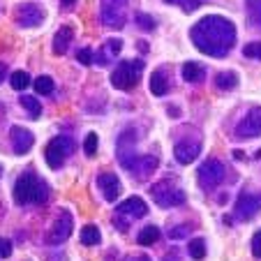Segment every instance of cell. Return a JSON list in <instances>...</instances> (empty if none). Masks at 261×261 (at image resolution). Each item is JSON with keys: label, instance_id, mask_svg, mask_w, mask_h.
<instances>
[{"label": "cell", "instance_id": "cell-1", "mask_svg": "<svg viewBox=\"0 0 261 261\" xmlns=\"http://www.w3.org/2000/svg\"><path fill=\"white\" fill-rule=\"evenodd\" d=\"M190 40L201 54L211 58H224L236 44V25L227 16L208 14L192 25Z\"/></svg>", "mask_w": 261, "mask_h": 261}, {"label": "cell", "instance_id": "cell-2", "mask_svg": "<svg viewBox=\"0 0 261 261\" xmlns=\"http://www.w3.org/2000/svg\"><path fill=\"white\" fill-rule=\"evenodd\" d=\"M134 141H137V134L129 132V129L123 132L118 139V146H116V155H118V162L123 164L134 178L143 180V178H148L158 169V158H155V155H137Z\"/></svg>", "mask_w": 261, "mask_h": 261}, {"label": "cell", "instance_id": "cell-3", "mask_svg": "<svg viewBox=\"0 0 261 261\" xmlns=\"http://www.w3.org/2000/svg\"><path fill=\"white\" fill-rule=\"evenodd\" d=\"M49 185L42 180L37 173L33 171H25L19 176L14 185V201L16 206H30V203H44L49 199Z\"/></svg>", "mask_w": 261, "mask_h": 261}, {"label": "cell", "instance_id": "cell-4", "mask_svg": "<svg viewBox=\"0 0 261 261\" xmlns=\"http://www.w3.org/2000/svg\"><path fill=\"white\" fill-rule=\"evenodd\" d=\"M143 74V60H123L111 72V86L118 90H132Z\"/></svg>", "mask_w": 261, "mask_h": 261}, {"label": "cell", "instance_id": "cell-5", "mask_svg": "<svg viewBox=\"0 0 261 261\" xmlns=\"http://www.w3.org/2000/svg\"><path fill=\"white\" fill-rule=\"evenodd\" d=\"M72 153H74V139L67 137V134H58V137H54L46 143L44 158L51 169H60Z\"/></svg>", "mask_w": 261, "mask_h": 261}, {"label": "cell", "instance_id": "cell-6", "mask_svg": "<svg viewBox=\"0 0 261 261\" xmlns=\"http://www.w3.org/2000/svg\"><path fill=\"white\" fill-rule=\"evenodd\" d=\"M129 0H102L99 3V19L107 28H123L127 21Z\"/></svg>", "mask_w": 261, "mask_h": 261}, {"label": "cell", "instance_id": "cell-7", "mask_svg": "<svg viewBox=\"0 0 261 261\" xmlns=\"http://www.w3.org/2000/svg\"><path fill=\"white\" fill-rule=\"evenodd\" d=\"M150 197H153V201L162 208H176V206H182V203H185V192L167 180L153 185V188H150Z\"/></svg>", "mask_w": 261, "mask_h": 261}, {"label": "cell", "instance_id": "cell-8", "mask_svg": "<svg viewBox=\"0 0 261 261\" xmlns=\"http://www.w3.org/2000/svg\"><path fill=\"white\" fill-rule=\"evenodd\" d=\"M72 229H74L72 213H69V211H60V215L56 217L51 231L46 233V243H49V245H60V243H65L69 236H72Z\"/></svg>", "mask_w": 261, "mask_h": 261}, {"label": "cell", "instance_id": "cell-9", "mask_svg": "<svg viewBox=\"0 0 261 261\" xmlns=\"http://www.w3.org/2000/svg\"><path fill=\"white\" fill-rule=\"evenodd\" d=\"M224 171H227V167L220 162V160H206V162L201 164V169H199V182H201L203 190H213L217 188L222 182V178H224Z\"/></svg>", "mask_w": 261, "mask_h": 261}, {"label": "cell", "instance_id": "cell-10", "mask_svg": "<svg viewBox=\"0 0 261 261\" xmlns=\"http://www.w3.org/2000/svg\"><path fill=\"white\" fill-rule=\"evenodd\" d=\"M14 16L21 28H35V25H40L42 21H44V10L37 7L35 3H21V5L16 7Z\"/></svg>", "mask_w": 261, "mask_h": 261}, {"label": "cell", "instance_id": "cell-11", "mask_svg": "<svg viewBox=\"0 0 261 261\" xmlns=\"http://www.w3.org/2000/svg\"><path fill=\"white\" fill-rule=\"evenodd\" d=\"M261 211V197L252 192H241L236 199V206H233V215L241 217V220H252L256 213Z\"/></svg>", "mask_w": 261, "mask_h": 261}, {"label": "cell", "instance_id": "cell-12", "mask_svg": "<svg viewBox=\"0 0 261 261\" xmlns=\"http://www.w3.org/2000/svg\"><path fill=\"white\" fill-rule=\"evenodd\" d=\"M236 134L243 139H252L261 134V109L254 107L247 111V116L236 125Z\"/></svg>", "mask_w": 261, "mask_h": 261}, {"label": "cell", "instance_id": "cell-13", "mask_svg": "<svg viewBox=\"0 0 261 261\" xmlns=\"http://www.w3.org/2000/svg\"><path fill=\"white\" fill-rule=\"evenodd\" d=\"M199 153H201V141L199 139H182L173 148V155L180 164H192L199 158Z\"/></svg>", "mask_w": 261, "mask_h": 261}, {"label": "cell", "instance_id": "cell-14", "mask_svg": "<svg viewBox=\"0 0 261 261\" xmlns=\"http://www.w3.org/2000/svg\"><path fill=\"white\" fill-rule=\"evenodd\" d=\"M97 188L102 190L104 199H107L109 203H114L116 199L120 197V190H123V185H120V178L116 176V173L104 171V173H99V178H97Z\"/></svg>", "mask_w": 261, "mask_h": 261}, {"label": "cell", "instance_id": "cell-15", "mask_svg": "<svg viewBox=\"0 0 261 261\" xmlns=\"http://www.w3.org/2000/svg\"><path fill=\"white\" fill-rule=\"evenodd\" d=\"M10 141H12V150H14L16 155H25L30 148H33L35 137H33V132H30V129L14 125V127L10 129Z\"/></svg>", "mask_w": 261, "mask_h": 261}, {"label": "cell", "instance_id": "cell-16", "mask_svg": "<svg viewBox=\"0 0 261 261\" xmlns=\"http://www.w3.org/2000/svg\"><path fill=\"white\" fill-rule=\"evenodd\" d=\"M118 213L120 215H127V217H143L148 213V206L141 197H129L118 206Z\"/></svg>", "mask_w": 261, "mask_h": 261}, {"label": "cell", "instance_id": "cell-17", "mask_svg": "<svg viewBox=\"0 0 261 261\" xmlns=\"http://www.w3.org/2000/svg\"><path fill=\"white\" fill-rule=\"evenodd\" d=\"M120 49H123V40H109L107 44L102 46V49L95 54V58H93V63H97V65H107L111 58H116V56L120 54Z\"/></svg>", "mask_w": 261, "mask_h": 261}, {"label": "cell", "instance_id": "cell-18", "mask_svg": "<svg viewBox=\"0 0 261 261\" xmlns=\"http://www.w3.org/2000/svg\"><path fill=\"white\" fill-rule=\"evenodd\" d=\"M72 40H74V30L69 28V25H63V28H58V33H56V37H54V51L58 56L67 54Z\"/></svg>", "mask_w": 261, "mask_h": 261}, {"label": "cell", "instance_id": "cell-19", "mask_svg": "<svg viewBox=\"0 0 261 261\" xmlns=\"http://www.w3.org/2000/svg\"><path fill=\"white\" fill-rule=\"evenodd\" d=\"M167 90H169V76L164 72V67H158L153 72V76H150V93L155 97H162V95H167Z\"/></svg>", "mask_w": 261, "mask_h": 261}, {"label": "cell", "instance_id": "cell-20", "mask_svg": "<svg viewBox=\"0 0 261 261\" xmlns=\"http://www.w3.org/2000/svg\"><path fill=\"white\" fill-rule=\"evenodd\" d=\"M180 72H182V79L188 81V84H199V81H203V76H206V69L199 63H185Z\"/></svg>", "mask_w": 261, "mask_h": 261}, {"label": "cell", "instance_id": "cell-21", "mask_svg": "<svg viewBox=\"0 0 261 261\" xmlns=\"http://www.w3.org/2000/svg\"><path fill=\"white\" fill-rule=\"evenodd\" d=\"M160 229L155 227V224H148V227H143L141 231H139V236H137V243L139 245H155V243L160 241Z\"/></svg>", "mask_w": 261, "mask_h": 261}, {"label": "cell", "instance_id": "cell-22", "mask_svg": "<svg viewBox=\"0 0 261 261\" xmlns=\"http://www.w3.org/2000/svg\"><path fill=\"white\" fill-rule=\"evenodd\" d=\"M81 243L84 245H99V241H102V233H99V229L95 227V224H86L84 229H81Z\"/></svg>", "mask_w": 261, "mask_h": 261}, {"label": "cell", "instance_id": "cell-23", "mask_svg": "<svg viewBox=\"0 0 261 261\" xmlns=\"http://www.w3.org/2000/svg\"><path fill=\"white\" fill-rule=\"evenodd\" d=\"M21 107H23L30 118H35V120L42 116V104L37 102V97H33V95H21Z\"/></svg>", "mask_w": 261, "mask_h": 261}, {"label": "cell", "instance_id": "cell-24", "mask_svg": "<svg viewBox=\"0 0 261 261\" xmlns=\"http://www.w3.org/2000/svg\"><path fill=\"white\" fill-rule=\"evenodd\" d=\"M215 86L220 90H233L238 86V74L236 72H220L215 79Z\"/></svg>", "mask_w": 261, "mask_h": 261}, {"label": "cell", "instance_id": "cell-25", "mask_svg": "<svg viewBox=\"0 0 261 261\" xmlns=\"http://www.w3.org/2000/svg\"><path fill=\"white\" fill-rule=\"evenodd\" d=\"M188 252H190L192 259H197V261L203 259V256H206V241H203V238H194V241H190Z\"/></svg>", "mask_w": 261, "mask_h": 261}, {"label": "cell", "instance_id": "cell-26", "mask_svg": "<svg viewBox=\"0 0 261 261\" xmlns=\"http://www.w3.org/2000/svg\"><path fill=\"white\" fill-rule=\"evenodd\" d=\"M54 88H56V84L51 76H37L35 79V93L37 95H51Z\"/></svg>", "mask_w": 261, "mask_h": 261}, {"label": "cell", "instance_id": "cell-27", "mask_svg": "<svg viewBox=\"0 0 261 261\" xmlns=\"http://www.w3.org/2000/svg\"><path fill=\"white\" fill-rule=\"evenodd\" d=\"M10 84H12V88H14V90H23V88H28V84H30L28 72H14V74L10 76Z\"/></svg>", "mask_w": 261, "mask_h": 261}, {"label": "cell", "instance_id": "cell-28", "mask_svg": "<svg viewBox=\"0 0 261 261\" xmlns=\"http://www.w3.org/2000/svg\"><path fill=\"white\" fill-rule=\"evenodd\" d=\"M97 146H99L97 134H95V132L86 134V139H84V150H86V155H88V158H93V155L97 153Z\"/></svg>", "mask_w": 261, "mask_h": 261}, {"label": "cell", "instance_id": "cell-29", "mask_svg": "<svg viewBox=\"0 0 261 261\" xmlns=\"http://www.w3.org/2000/svg\"><path fill=\"white\" fill-rule=\"evenodd\" d=\"M243 56L252 60H261V42H250L243 46Z\"/></svg>", "mask_w": 261, "mask_h": 261}, {"label": "cell", "instance_id": "cell-30", "mask_svg": "<svg viewBox=\"0 0 261 261\" xmlns=\"http://www.w3.org/2000/svg\"><path fill=\"white\" fill-rule=\"evenodd\" d=\"M137 25L139 28H143V30H155V21H153V16H148V14H143V12H137Z\"/></svg>", "mask_w": 261, "mask_h": 261}, {"label": "cell", "instance_id": "cell-31", "mask_svg": "<svg viewBox=\"0 0 261 261\" xmlns=\"http://www.w3.org/2000/svg\"><path fill=\"white\" fill-rule=\"evenodd\" d=\"M76 58H79V63H81V65H93L95 54H93V49H81L79 54H76Z\"/></svg>", "mask_w": 261, "mask_h": 261}, {"label": "cell", "instance_id": "cell-32", "mask_svg": "<svg viewBox=\"0 0 261 261\" xmlns=\"http://www.w3.org/2000/svg\"><path fill=\"white\" fill-rule=\"evenodd\" d=\"M12 254V243L7 238H0V259H7Z\"/></svg>", "mask_w": 261, "mask_h": 261}, {"label": "cell", "instance_id": "cell-33", "mask_svg": "<svg viewBox=\"0 0 261 261\" xmlns=\"http://www.w3.org/2000/svg\"><path fill=\"white\" fill-rule=\"evenodd\" d=\"M252 254L261 259V229L254 233V238H252Z\"/></svg>", "mask_w": 261, "mask_h": 261}, {"label": "cell", "instance_id": "cell-34", "mask_svg": "<svg viewBox=\"0 0 261 261\" xmlns=\"http://www.w3.org/2000/svg\"><path fill=\"white\" fill-rule=\"evenodd\" d=\"M190 233V227H180V229H171L169 231V238H182Z\"/></svg>", "mask_w": 261, "mask_h": 261}, {"label": "cell", "instance_id": "cell-35", "mask_svg": "<svg viewBox=\"0 0 261 261\" xmlns=\"http://www.w3.org/2000/svg\"><path fill=\"white\" fill-rule=\"evenodd\" d=\"M60 5H63V10H72L76 5V0H60Z\"/></svg>", "mask_w": 261, "mask_h": 261}, {"label": "cell", "instance_id": "cell-36", "mask_svg": "<svg viewBox=\"0 0 261 261\" xmlns=\"http://www.w3.org/2000/svg\"><path fill=\"white\" fill-rule=\"evenodd\" d=\"M5 76H7V65H5V63H0V84L5 81Z\"/></svg>", "mask_w": 261, "mask_h": 261}, {"label": "cell", "instance_id": "cell-37", "mask_svg": "<svg viewBox=\"0 0 261 261\" xmlns=\"http://www.w3.org/2000/svg\"><path fill=\"white\" fill-rule=\"evenodd\" d=\"M169 111H171V114H169L171 118H178V116H180V114H178V109H176V107H169Z\"/></svg>", "mask_w": 261, "mask_h": 261}, {"label": "cell", "instance_id": "cell-38", "mask_svg": "<svg viewBox=\"0 0 261 261\" xmlns=\"http://www.w3.org/2000/svg\"><path fill=\"white\" fill-rule=\"evenodd\" d=\"M127 261H150L148 256H132V259H127Z\"/></svg>", "mask_w": 261, "mask_h": 261}, {"label": "cell", "instance_id": "cell-39", "mask_svg": "<svg viewBox=\"0 0 261 261\" xmlns=\"http://www.w3.org/2000/svg\"><path fill=\"white\" fill-rule=\"evenodd\" d=\"M254 7H256V12L261 14V0H254Z\"/></svg>", "mask_w": 261, "mask_h": 261}, {"label": "cell", "instance_id": "cell-40", "mask_svg": "<svg viewBox=\"0 0 261 261\" xmlns=\"http://www.w3.org/2000/svg\"><path fill=\"white\" fill-rule=\"evenodd\" d=\"M5 118V107H3V104H0V120Z\"/></svg>", "mask_w": 261, "mask_h": 261}, {"label": "cell", "instance_id": "cell-41", "mask_svg": "<svg viewBox=\"0 0 261 261\" xmlns=\"http://www.w3.org/2000/svg\"><path fill=\"white\" fill-rule=\"evenodd\" d=\"M164 261H178V259H176V254H171V256H164Z\"/></svg>", "mask_w": 261, "mask_h": 261}, {"label": "cell", "instance_id": "cell-42", "mask_svg": "<svg viewBox=\"0 0 261 261\" xmlns=\"http://www.w3.org/2000/svg\"><path fill=\"white\" fill-rule=\"evenodd\" d=\"M164 3H169V5H171V3H178V0H164Z\"/></svg>", "mask_w": 261, "mask_h": 261}, {"label": "cell", "instance_id": "cell-43", "mask_svg": "<svg viewBox=\"0 0 261 261\" xmlns=\"http://www.w3.org/2000/svg\"><path fill=\"white\" fill-rule=\"evenodd\" d=\"M0 176H3V167H0Z\"/></svg>", "mask_w": 261, "mask_h": 261}]
</instances>
